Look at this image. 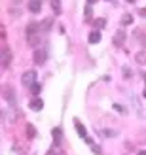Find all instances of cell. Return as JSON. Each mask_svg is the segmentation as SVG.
Here are the masks:
<instances>
[{
	"label": "cell",
	"mask_w": 146,
	"mask_h": 155,
	"mask_svg": "<svg viewBox=\"0 0 146 155\" xmlns=\"http://www.w3.org/2000/svg\"><path fill=\"white\" fill-rule=\"evenodd\" d=\"M104 136H116V130H103Z\"/></svg>",
	"instance_id": "cell-21"
},
{
	"label": "cell",
	"mask_w": 146,
	"mask_h": 155,
	"mask_svg": "<svg viewBox=\"0 0 146 155\" xmlns=\"http://www.w3.org/2000/svg\"><path fill=\"white\" fill-rule=\"evenodd\" d=\"M139 15L146 19V8H141V10H139Z\"/></svg>",
	"instance_id": "cell-22"
},
{
	"label": "cell",
	"mask_w": 146,
	"mask_h": 155,
	"mask_svg": "<svg viewBox=\"0 0 146 155\" xmlns=\"http://www.w3.org/2000/svg\"><path fill=\"white\" fill-rule=\"evenodd\" d=\"M10 64H12V51L8 49V48H4L2 49V66L8 68Z\"/></svg>",
	"instance_id": "cell-5"
},
{
	"label": "cell",
	"mask_w": 146,
	"mask_h": 155,
	"mask_svg": "<svg viewBox=\"0 0 146 155\" xmlns=\"http://www.w3.org/2000/svg\"><path fill=\"white\" fill-rule=\"evenodd\" d=\"M21 83L25 85V87H32V85L36 83V72L34 70H27L21 76Z\"/></svg>",
	"instance_id": "cell-1"
},
{
	"label": "cell",
	"mask_w": 146,
	"mask_h": 155,
	"mask_svg": "<svg viewBox=\"0 0 146 155\" xmlns=\"http://www.w3.org/2000/svg\"><path fill=\"white\" fill-rule=\"evenodd\" d=\"M127 2H129V4H133V2H135V0H127Z\"/></svg>",
	"instance_id": "cell-27"
},
{
	"label": "cell",
	"mask_w": 146,
	"mask_h": 155,
	"mask_svg": "<svg viewBox=\"0 0 146 155\" xmlns=\"http://www.w3.org/2000/svg\"><path fill=\"white\" fill-rule=\"evenodd\" d=\"M125 32H124V30H118V32L116 34H114V38H112V42H114V45H116V48H121V45H124L125 44Z\"/></svg>",
	"instance_id": "cell-2"
},
{
	"label": "cell",
	"mask_w": 146,
	"mask_h": 155,
	"mask_svg": "<svg viewBox=\"0 0 146 155\" xmlns=\"http://www.w3.org/2000/svg\"><path fill=\"white\" fill-rule=\"evenodd\" d=\"M95 2H97V0H87V4H89V6H91V4H95Z\"/></svg>",
	"instance_id": "cell-25"
},
{
	"label": "cell",
	"mask_w": 146,
	"mask_h": 155,
	"mask_svg": "<svg viewBox=\"0 0 146 155\" xmlns=\"http://www.w3.org/2000/svg\"><path fill=\"white\" fill-rule=\"evenodd\" d=\"M91 150H93L97 155H103V150L101 148H99V146H95V144H91Z\"/></svg>",
	"instance_id": "cell-19"
},
{
	"label": "cell",
	"mask_w": 146,
	"mask_h": 155,
	"mask_svg": "<svg viewBox=\"0 0 146 155\" xmlns=\"http://www.w3.org/2000/svg\"><path fill=\"white\" fill-rule=\"evenodd\" d=\"M40 10H42V2H40V0H30V2H29V12L30 13H40Z\"/></svg>",
	"instance_id": "cell-7"
},
{
	"label": "cell",
	"mask_w": 146,
	"mask_h": 155,
	"mask_svg": "<svg viewBox=\"0 0 146 155\" xmlns=\"http://www.w3.org/2000/svg\"><path fill=\"white\" fill-rule=\"evenodd\" d=\"M40 28V25L38 23H29V27H27V36L29 38H32V36H36V30Z\"/></svg>",
	"instance_id": "cell-10"
},
{
	"label": "cell",
	"mask_w": 146,
	"mask_h": 155,
	"mask_svg": "<svg viewBox=\"0 0 146 155\" xmlns=\"http://www.w3.org/2000/svg\"><path fill=\"white\" fill-rule=\"evenodd\" d=\"M29 108H30V110H32V112H40L42 108H44V102H42V98L34 97V98H32V100H30V102H29Z\"/></svg>",
	"instance_id": "cell-4"
},
{
	"label": "cell",
	"mask_w": 146,
	"mask_h": 155,
	"mask_svg": "<svg viewBox=\"0 0 146 155\" xmlns=\"http://www.w3.org/2000/svg\"><path fill=\"white\" fill-rule=\"evenodd\" d=\"M74 127H76V133H78L82 138H87V133H86V127L82 125V123L78 119H74Z\"/></svg>",
	"instance_id": "cell-9"
},
{
	"label": "cell",
	"mask_w": 146,
	"mask_h": 155,
	"mask_svg": "<svg viewBox=\"0 0 146 155\" xmlns=\"http://www.w3.org/2000/svg\"><path fill=\"white\" fill-rule=\"evenodd\" d=\"M142 95H144V98H146V89H144V93H142Z\"/></svg>",
	"instance_id": "cell-28"
},
{
	"label": "cell",
	"mask_w": 146,
	"mask_h": 155,
	"mask_svg": "<svg viewBox=\"0 0 146 155\" xmlns=\"http://www.w3.org/2000/svg\"><path fill=\"white\" fill-rule=\"evenodd\" d=\"M53 25V19H44V23H42V30H49V27Z\"/></svg>",
	"instance_id": "cell-15"
},
{
	"label": "cell",
	"mask_w": 146,
	"mask_h": 155,
	"mask_svg": "<svg viewBox=\"0 0 146 155\" xmlns=\"http://www.w3.org/2000/svg\"><path fill=\"white\" fill-rule=\"evenodd\" d=\"M114 110L120 112V114H125V108H124V106H120V104H114Z\"/></svg>",
	"instance_id": "cell-20"
},
{
	"label": "cell",
	"mask_w": 146,
	"mask_h": 155,
	"mask_svg": "<svg viewBox=\"0 0 146 155\" xmlns=\"http://www.w3.org/2000/svg\"><path fill=\"white\" fill-rule=\"evenodd\" d=\"M101 42V32L99 30H93V32L89 34V44H99Z\"/></svg>",
	"instance_id": "cell-11"
},
{
	"label": "cell",
	"mask_w": 146,
	"mask_h": 155,
	"mask_svg": "<svg viewBox=\"0 0 146 155\" xmlns=\"http://www.w3.org/2000/svg\"><path fill=\"white\" fill-rule=\"evenodd\" d=\"M30 91H32V95L36 97V95H40V91H42V87H40V85H38V83H34L32 87H30Z\"/></svg>",
	"instance_id": "cell-17"
},
{
	"label": "cell",
	"mask_w": 146,
	"mask_h": 155,
	"mask_svg": "<svg viewBox=\"0 0 146 155\" xmlns=\"http://www.w3.org/2000/svg\"><path fill=\"white\" fill-rule=\"evenodd\" d=\"M51 134H53V144L59 146L61 144V138H63V130H61L59 127H55V129L51 130Z\"/></svg>",
	"instance_id": "cell-8"
},
{
	"label": "cell",
	"mask_w": 146,
	"mask_h": 155,
	"mask_svg": "<svg viewBox=\"0 0 146 155\" xmlns=\"http://www.w3.org/2000/svg\"><path fill=\"white\" fill-rule=\"evenodd\" d=\"M89 15H91V6L87 4V6H86V17H89Z\"/></svg>",
	"instance_id": "cell-23"
},
{
	"label": "cell",
	"mask_w": 146,
	"mask_h": 155,
	"mask_svg": "<svg viewBox=\"0 0 146 155\" xmlns=\"http://www.w3.org/2000/svg\"><path fill=\"white\" fill-rule=\"evenodd\" d=\"M144 81H146V72H144Z\"/></svg>",
	"instance_id": "cell-30"
},
{
	"label": "cell",
	"mask_w": 146,
	"mask_h": 155,
	"mask_svg": "<svg viewBox=\"0 0 146 155\" xmlns=\"http://www.w3.org/2000/svg\"><path fill=\"white\" fill-rule=\"evenodd\" d=\"M139 155H146V151H139Z\"/></svg>",
	"instance_id": "cell-26"
},
{
	"label": "cell",
	"mask_w": 146,
	"mask_h": 155,
	"mask_svg": "<svg viewBox=\"0 0 146 155\" xmlns=\"http://www.w3.org/2000/svg\"><path fill=\"white\" fill-rule=\"evenodd\" d=\"M46 59H48V51L46 49H36L34 51V63L36 64H44Z\"/></svg>",
	"instance_id": "cell-3"
},
{
	"label": "cell",
	"mask_w": 146,
	"mask_h": 155,
	"mask_svg": "<svg viewBox=\"0 0 146 155\" xmlns=\"http://www.w3.org/2000/svg\"><path fill=\"white\" fill-rule=\"evenodd\" d=\"M27 136H29V138H34V136H36V129H34L32 125H27Z\"/></svg>",
	"instance_id": "cell-16"
},
{
	"label": "cell",
	"mask_w": 146,
	"mask_h": 155,
	"mask_svg": "<svg viewBox=\"0 0 146 155\" xmlns=\"http://www.w3.org/2000/svg\"><path fill=\"white\" fill-rule=\"evenodd\" d=\"M135 36H137V38H141L142 45H146V34H144V32H139V30H135Z\"/></svg>",
	"instance_id": "cell-18"
},
{
	"label": "cell",
	"mask_w": 146,
	"mask_h": 155,
	"mask_svg": "<svg viewBox=\"0 0 146 155\" xmlns=\"http://www.w3.org/2000/svg\"><path fill=\"white\" fill-rule=\"evenodd\" d=\"M51 8H53V13H55V15L61 13V2H59V0H51Z\"/></svg>",
	"instance_id": "cell-13"
},
{
	"label": "cell",
	"mask_w": 146,
	"mask_h": 155,
	"mask_svg": "<svg viewBox=\"0 0 146 155\" xmlns=\"http://www.w3.org/2000/svg\"><path fill=\"white\" fill-rule=\"evenodd\" d=\"M4 98L8 100V104H10V106L15 104V93H13L12 87H6V89H4Z\"/></svg>",
	"instance_id": "cell-6"
},
{
	"label": "cell",
	"mask_w": 146,
	"mask_h": 155,
	"mask_svg": "<svg viewBox=\"0 0 146 155\" xmlns=\"http://www.w3.org/2000/svg\"><path fill=\"white\" fill-rule=\"evenodd\" d=\"M93 25H95V28H97V30H101V28H104V27H106V19L99 17V19H95V21H93Z\"/></svg>",
	"instance_id": "cell-12"
},
{
	"label": "cell",
	"mask_w": 146,
	"mask_h": 155,
	"mask_svg": "<svg viewBox=\"0 0 146 155\" xmlns=\"http://www.w3.org/2000/svg\"><path fill=\"white\" fill-rule=\"evenodd\" d=\"M124 76H125V78H131V72H129V68H124Z\"/></svg>",
	"instance_id": "cell-24"
},
{
	"label": "cell",
	"mask_w": 146,
	"mask_h": 155,
	"mask_svg": "<svg viewBox=\"0 0 146 155\" xmlns=\"http://www.w3.org/2000/svg\"><path fill=\"white\" fill-rule=\"evenodd\" d=\"M133 23V15L131 13H125L124 17H121V25H131Z\"/></svg>",
	"instance_id": "cell-14"
},
{
	"label": "cell",
	"mask_w": 146,
	"mask_h": 155,
	"mask_svg": "<svg viewBox=\"0 0 146 155\" xmlns=\"http://www.w3.org/2000/svg\"><path fill=\"white\" fill-rule=\"evenodd\" d=\"M12 2H21V0H12Z\"/></svg>",
	"instance_id": "cell-29"
}]
</instances>
